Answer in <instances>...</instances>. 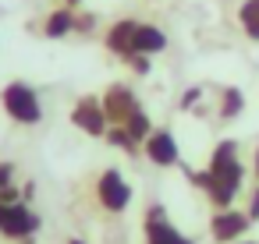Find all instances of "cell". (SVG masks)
<instances>
[{
	"mask_svg": "<svg viewBox=\"0 0 259 244\" xmlns=\"http://www.w3.org/2000/svg\"><path fill=\"white\" fill-rule=\"evenodd\" d=\"M234 244H259V240H245V237H241V240H234Z\"/></svg>",
	"mask_w": 259,
	"mask_h": 244,
	"instance_id": "d4e9b609",
	"label": "cell"
},
{
	"mask_svg": "<svg viewBox=\"0 0 259 244\" xmlns=\"http://www.w3.org/2000/svg\"><path fill=\"white\" fill-rule=\"evenodd\" d=\"M248 226H252L248 212H238V209H217V212L209 216V237H213L217 244H234V240H241V237L248 233Z\"/></svg>",
	"mask_w": 259,
	"mask_h": 244,
	"instance_id": "ba28073f",
	"label": "cell"
},
{
	"mask_svg": "<svg viewBox=\"0 0 259 244\" xmlns=\"http://www.w3.org/2000/svg\"><path fill=\"white\" fill-rule=\"evenodd\" d=\"M71 124H75L78 131H85L89 138H103L107 128H110V120H107V113H103L100 96H78L75 106H71Z\"/></svg>",
	"mask_w": 259,
	"mask_h": 244,
	"instance_id": "5b68a950",
	"label": "cell"
},
{
	"mask_svg": "<svg viewBox=\"0 0 259 244\" xmlns=\"http://www.w3.org/2000/svg\"><path fill=\"white\" fill-rule=\"evenodd\" d=\"M124 64H128V68H132L135 75H149V68H153V64H149V57H142V53H135V57H128Z\"/></svg>",
	"mask_w": 259,
	"mask_h": 244,
	"instance_id": "d6986e66",
	"label": "cell"
},
{
	"mask_svg": "<svg viewBox=\"0 0 259 244\" xmlns=\"http://www.w3.org/2000/svg\"><path fill=\"white\" fill-rule=\"evenodd\" d=\"M163 50H167V32L160 25H153V22H139V29H135V53L156 57Z\"/></svg>",
	"mask_w": 259,
	"mask_h": 244,
	"instance_id": "7c38bea8",
	"label": "cell"
},
{
	"mask_svg": "<svg viewBox=\"0 0 259 244\" xmlns=\"http://www.w3.org/2000/svg\"><path fill=\"white\" fill-rule=\"evenodd\" d=\"M206 170L213 173V188H209L206 198L213 202V209H231V202L238 198V191L245 184V163L238 159V142L234 138L217 142V149L209 152Z\"/></svg>",
	"mask_w": 259,
	"mask_h": 244,
	"instance_id": "6da1fadb",
	"label": "cell"
},
{
	"mask_svg": "<svg viewBox=\"0 0 259 244\" xmlns=\"http://www.w3.org/2000/svg\"><path fill=\"white\" fill-rule=\"evenodd\" d=\"M0 110H4L15 124H22V128H36L43 120L39 92L29 82H22V78H15V82H8L4 89H0Z\"/></svg>",
	"mask_w": 259,
	"mask_h": 244,
	"instance_id": "7a4b0ae2",
	"label": "cell"
},
{
	"mask_svg": "<svg viewBox=\"0 0 259 244\" xmlns=\"http://www.w3.org/2000/svg\"><path fill=\"white\" fill-rule=\"evenodd\" d=\"M238 25L248 39L259 43V0H241V8H238Z\"/></svg>",
	"mask_w": 259,
	"mask_h": 244,
	"instance_id": "5bb4252c",
	"label": "cell"
},
{
	"mask_svg": "<svg viewBox=\"0 0 259 244\" xmlns=\"http://www.w3.org/2000/svg\"><path fill=\"white\" fill-rule=\"evenodd\" d=\"M124 128H128V135H132V138H135V142L142 145V142H146V138L153 135V117H149V113H146V110L139 106V110H135V113H132L128 120H124Z\"/></svg>",
	"mask_w": 259,
	"mask_h": 244,
	"instance_id": "9a60e30c",
	"label": "cell"
},
{
	"mask_svg": "<svg viewBox=\"0 0 259 244\" xmlns=\"http://www.w3.org/2000/svg\"><path fill=\"white\" fill-rule=\"evenodd\" d=\"M8 212H11V205H8V202H0V226H4V219H8Z\"/></svg>",
	"mask_w": 259,
	"mask_h": 244,
	"instance_id": "7402d4cb",
	"label": "cell"
},
{
	"mask_svg": "<svg viewBox=\"0 0 259 244\" xmlns=\"http://www.w3.org/2000/svg\"><path fill=\"white\" fill-rule=\"evenodd\" d=\"M245 212H248L252 223H259V184L252 188V195H248V209H245Z\"/></svg>",
	"mask_w": 259,
	"mask_h": 244,
	"instance_id": "ffe728a7",
	"label": "cell"
},
{
	"mask_svg": "<svg viewBox=\"0 0 259 244\" xmlns=\"http://www.w3.org/2000/svg\"><path fill=\"white\" fill-rule=\"evenodd\" d=\"M142 152L153 166H163V170L181 166V149H178V138L170 128H153V135L142 142Z\"/></svg>",
	"mask_w": 259,
	"mask_h": 244,
	"instance_id": "52a82bcc",
	"label": "cell"
},
{
	"mask_svg": "<svg viewBox=\"0 0 259 244\" xmlns=\"http://www.w3.org/2000/svg\"><path fill=\"white\" fill-rule=\"evenodd\" d=\"M241 110H245V92L234 85L220 89V106H217L220 120H234V117H241Z\"/></svg>",
	"mask_w": 259,
	"mask_h": 244,
	"instance_id": "4fadbf2b",
	"label": "cell"
},
{
	"mask_svg": "<svg viewBox=\"0 0 259 244\" xmlns=\"http://www.w3.org/2000/svg\"><path fill=\"white\" fill-rule=\"evenodd\" d=\"M68 244H85V240H78V237H71V240H68Z\"/></svg>",
	"mask_w": 259,
	"mask_h": 244,
	"instance_id": "484cf974",
	"label": "cell"
},
{
	"mask_svg": "<svg viewBox=\"0 0 259 244\" xmlns=\"http://www.w3.org/2000/svg\"><path fill=\"white\" fill-rule=\"evenodd\" d=\"M96 202H100V209L110 212V216H121V212L132 205V184L124 180V173H121L117 166H110V170H103V173L96 177Z\"/></svg>",
	"mask_w": 259,
	"mask_h": 244,
	"instance_id": "3957f363",
	"label": "cell"
},
{
	"mask_svg": "<svg viewBox=\"0 0 259 244\" xmlns=\"http://www.w3.org/2000/svg\"><path fill=\"white\" fill-rule=\"evenodd\" d=\"M64 4H68V8H82V0H64Z\"/></svg>",
	"mask_w": 259,
	"mask_h": 244,
	"instance_id": "cb8c5ba5",
	"label": "cell"
},
{
	"mask_svg": "<svg viewBox=\"0 0 259 244\" xmlns=\"http://www.w3.org/2000/svg\"><path fill=\"white\" fill-rule=\"evenodd\" d=\"M252 173H255V180H259V145H255V156H252Z\"/></svg>",
	"mask_w": 259,
	"mask_h": 244,
	"instance_id": "603a6c76",
	"label": "cell"
},
{
	"mask_svg": "<svg viewBox=\"0 0 259 244\" xmlns=\"http://www.w3.org/2000/svg\"><path fill=\"white\" fill-rule=\"evenodd\" d=\"M135 29H139L135 18H117L114 25H107V32H103V46H107L114 57H121V60L135 57Z\"/></svg>",
	"mask_w": 259,
	"mask_h": 244,
	"instance_id": "30bf717a",
	"label": "cell"
},
{
	"mask_svg": "<svg viewBox=\"0 0 259 244\" xmlns=\"http://www.w3.org/2000/svg\"><path fill=\"white\" fill-rule=\"evenodd\" d=\"M142 233H146V244H195L192 237H185V233L170 223V216H167V209H163L160 202H153V205L146 209Z\"/></svg>",
	"mask_w": 259,
	"mask_h": 244,
	"instance_id": "277c9868",
	"label": "cell"
},
{
	"mask_svg": "<svg viewBox=\"0 0 259 244\" xmlns=\"http://www.w3.org/2000/svg\"><path fill=\"white\" fill-rule=\"evenodd\" d=\"M75 18H78V11H75V8H68V4H61V8H54V11L43 18L39 32H43L47 39H64V36H71V32H75Z\"/></svg>",
	"mask_w": 259,
	"mask_h": 244,
	"instance_id": "8fae6325",
	"label": "cell"
},
{
	"mask_svg": "<svg viewBox=\"0 0 259 244\" xmlns=\"http://www.w3.org/2000/svg\"><path fill=\"white\" fill-rule=\"evenodd\" d=\"M39 230V216L29 209V202H15L4 226H0V237H8V240H29L32 233Z\"/></svg>",
	"mask_w": 259,
	"mask_h": 244,
	"instance_id": "9c48e42d",
	"label": "cell"
},
{
	"mask_svg": "<svg viewBox=\"0 0 259 244\" xmlns=\"http://www.w3.org/2000/svg\"><path fill=\"white\" fill-rule=\"evenodd\" d=\"M103 138H107V142H110L114 149H121V152H128V156H135V152L142 149V145H139V142H135V138L128 135V128H124V124H110Z\"/></svg>",
	"mask_w": 259,
	"mask_h": 244,
	"instance_id": "2e32d148",
	"label": "cell"
},
{
	"mask_svg": "<svg viewBox=\"0 0 259 244\" xmlns=\"http://www.w3.org/2000/svg\"><path fill=\"white\" fill-rule=\"evenodd\" d=\"M199 99H202V85H188V89L181 92V103H178V106H181V110H192Z\"/></svg>",
	"mask_w": 259,
	"mask_h": 244,
	"instance_id": "e0dca14e",
	"label": "cell"
},
{
	"mask_svg": "<svg viewBox=\"0 0 259 244\" xmlns=\"http://www.w3.org/2000/svg\"><path fill=\"white\" fill-rule=\"evenodd\" d=\"M93 29H96V15H78V18H75V32H78V36H89Z\"/></svg>",
	"mask_w": 259,
	"mask_h": 244,
	"instance_id": "ac0fdd59",
	"label": "cell"
},
{
	"mask_svg": "<svg viewBox=\"0 0 259 244\" xmlns=\"http://www.w3.org/2000/svg\"><path fill=\"white\" fill-rule=\"evenodd\" d=\"M11 177H15V163H0V191L11 184Z\"/></svg>",
	"mask_w": 259,
	"mask_h": 244,
	"instance_id": "44dd1931",
	"label": "cell"
},
{
	"mask_svg": "<svg viewBox=\"0 0 259 244\" xmlns=\"http://www.w3.org/2000/svg\"><path fill=\"white\" fill-rule=\"evenodd\" d=\"M100 103H103V113H107L110 124H124V120L139 110V96H135V89L124 85V82H110V85L103 89Z\"/></svg>",
	"mask_w": 259,
	"mask_h": 244,
	"instance_id": "8992f818",
	"label": "cell"
}]
</instances>
